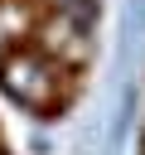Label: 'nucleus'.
I'll return each instance as SVG.
<instances>
[{
  "mask_svg": "<svg viewBox=\"0 0 145 155\" xmlns=\"http://www.w3.org/2000/svg\"><path fill=\"white\" fill-rule=\"evenodd\" d=\"M39 53L53 63V68H82L87 58H92V24H82V19H72V15H58V10H48L44 19H39Z\"/></svg>",
  "mask_w": 145,
  "mask_h": 155,
  "instance_id": "f03ea898",
  "label": "nucleus"
},
{
  "mask_svg": "<svg viewBox=\"0 0 145 155\" xmlns=\"http://www.w3.org/2000/svg\"><path fill=\"white\" fill-rule=\"evenodd\" d=\"M58 73H63V68H53L39 48H10V53L0 58V82H5V92L19 97L24 107H39V111L58 102Z\"/></svg>",
  "mask_w": 145,
  "mask_h": 155,
  "instance_id": "f257e3e1",
  "label": "nucleus"
}]
</instances>
